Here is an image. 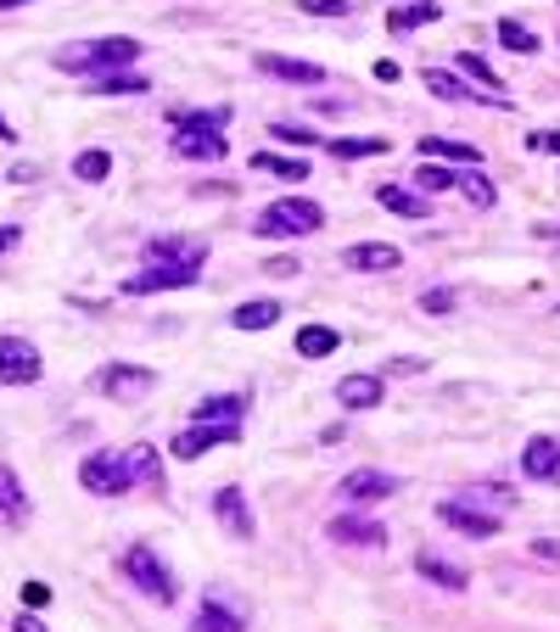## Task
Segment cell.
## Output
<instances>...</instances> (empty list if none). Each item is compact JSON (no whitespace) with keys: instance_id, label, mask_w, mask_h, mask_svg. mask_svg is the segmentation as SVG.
Here are the masks:
<instances>
[{"instance_id":"1","label":"cell","mask_w":560,"mask_h":632,"mask_svg":"<svg viewBox=\"0 0 560 632\" xmlns=\"http://www.w3.org/2000/svg\"><path fill=\"white\" fill-rule=\"evenodd\" d=\"M224 124H230V107H208V113H179L174 118V157H197V163H219L230 152L224 140Z\"/></svg>"},{"instance_id":"2","label":"cell","mask_w":560,"mask_h":632,"mask_svg":"<svg viewBox=\"0 0 560 632\" xmlns=\"http://www.w3.org/2000/svg\"><path fill=\"white\" fill-rule=\"evenodd\" d=\"M62 73H90V79H102V73H118L129 62H140V39L129 34H113V39H84V45H62V51L51 57Z\"/></svg>"},{"instance_id":"3","label":"cell","mask_w":560,"mask_h":632,"mask_svg":"<svg viewBox=\"0 0 560 632\" xmlns=\"http://www.w3.org/2000/svg\"><path fill=\"white\" fill-rule=\"evenodd\" d=\"M314 230H325V208L308 202V197L269 202V208L253 219V235H264V241H292V235H314Z\"/></svg>"},{"instance_id":"4","label":"cell","mask_w":560,"mask_h":632,"mask_svg":"<svg viewBox=\"0 0 560 632\" xmlns=\"http://www.w3.org/2000/svg\"><path fill=\"white\" fill-rule=\"evenodd\" d=\"M124 576H129L147 599H158V605H174V594H179V588H174V571L158 560L152 543H135V549L124 554Z\"/></svg>"},{"instance_id":"5","label":"cell","mask_w":560,"mask_h":632,"mask_svg":"<svg viewBox=\"0 0 560 632\" xmlns=\"http://www.w3.org/2000/svg\"><path fill=\"white\" fill-rule=\"evenodd\" d=\"M90 386L96 393H107L113 403H140L158 386V375L152 370H140V364H102L96 375H90Z\"/></svg>"},{"instance_id":"6","label":"cell","mask_w":560,"mask_h":632,"mask_svg":"<svg viewBox=\"0 0 560 632\" xmlns=\"http://www.w3.org/2000/svg\"><path fill=\"white\" fill-rule=\"evenodd\" d=\"M79 481H84V493H96V499H118V493L135 488L124 454H90V459L79 465Z\"/></svg>"},{"instance_id":"7","label":"cell","mask_w":560,"mask_h":632,"mask_svg":"<svg viewBox=\"0 0 560 632\" xmlns=\"http://www.w3.org/2000/svg\"><path fill=\"white\" fill-rule=\"evenodd\" d=\"M39 348L23 336H0V386H34L39 381Z\"/></svg>"},{"instance_id":"8","label":"cell","mask_w":560,"mask_h":632,"mask_svg":"<svg viewBox=\"0 0 560 632\" xmlns=\"http://www.w3.org/2000/svg\"><path fill=\"white\" fill-rule=\"evenodd\" d=\"M337 493H342L353 510H370V504H382V499L398 493V476H387V470H348V476L337 481Z\"/></svg>"},{"instance_id":"9","label":"cell","mask_w":560,"mask_h":632,"mask_svg":"<svg viewBox=\"0 0 560 632\" xmlns=\"http://www.w3.org/2000/svg\"><path fill=\"white\" fill-rule=\"evenodd\" d=\"M197 280H202V269H191V264H147L140 274L124 280V291L129 297H147V291H179V285H197Z\"/></svg>"},{"instance_id":"10","label":"cell","mask_w":560,"mask_h":632,"mask_svg":"<svg viewBox=\"0 0 560 632\" xmlns=\"http://www.w3.org/2000/svg\"><path fill=\"white\" fill-rule=\"evenodd\" d=\"M438 515H443V526H454V531H459V538H499V526H504V515L471 510V504H459V499H443V504H438Z\"/></svg>"},{"instance_id":"11","label":"cell","mask_w":560,"mask_h":632,"mask_svg":"<svg viewBox=\"0 0 560 632\" xmlns=\"http://www.w3.org/2000/svg\"><path fill=\"white\" fill-rule=\"evenodd\" d=\"M331 543H348V549H387V526L382 520H364V515H337L325 526Z\"/></svg>"},{"instance_id":"12","label":"cell","mask_w":560,"mask_h":632,"mask_svg":"<svg viewBox=\"0 0 560 632\" xmlns=\"http://www.w3.org/2000/svg\"><path fill=\"white\" fill-rule=\"evenodd\" d=\"M213 515H219V526L230 531V538H242V543L258 531V520H253V510H247L242 488H213Z\"/></svg>"},{"instance_id":"13","label":"cell","mask_w":560,"mask_h":632,"mask_svg":"<svg viewBox=\"0 0 560 632\" xmlns=\"http://www.w3.org/2000/svg\"><path fill=\"white\" fill-rule=\"evenodd\" d=\"M398 264H404V253L393 247V241H359V247L342 253V269H353V274H387Z\"/></svg>"},{"instance_id":"14","label":"cell","mask_w":560,"mask_h":632,"mask_svg":"<svg viewBox=\"0 0 560 632\" xmlns=\"http://www.w3.org/2000/svg\"><path fill=\"white\" fill-rule=\"evenodd\" d=\"M147 264H191V269H202V264H208V241L158 235V241H147Z\"/></svg>"},{"instance_id":"15","label":"cell","mask_w":560,"mask_h":632,"mask_svg":"<svg viewBox=\"0 0 560 632\" xmlns=\"http://www.w3.org/2000/svg\"><path fill=\"white\" fill-rule=\"evenodd\" d=\"M236 425H191V431H179L174 443H168V454L174 459H202L208 448H219V443H236Z\"/></svg>"},{"instance_id":"16","label":"cell","mask_w":560,"mask_h":632,"mask_svg":"<svg viewBox=\"0 0 560 632\" xmlns=\"http://www.w3.org/2000/svg\"><path fill=\"white\" fill-rule=\"evenodd\" d=\"M420 79H427V90L438 95V102H488V107H510L504 95H482V90H471V84H465L459 73H448V68H427Z\"/></svg>"},{"instance_id":"17","label":"cell","mask_w":560,"mask_h":632,"mask_svg":"<svg viewBox=\"0 0 560 632\" xmlns=\"http://www.w3.org/2000/svg\"><path fill=\"white\" fill-rule=\"evenodd\" d=\"M522 476L560 488V443H549V436H533V443L522 448Z\"/></svg>"},{"instance_id":"18","label":"cell","mask_w":560,"mask_h":632,"mask_svg":"<svg viewBox=\"0 0 560 632\" xmlns=\"http://www.w3.org/2000/svg\"><path fill=\"white\" fill-rule=\"evenodd\" d=\"M258 73L280 79V84H319L325 68L319 62H298V57H275V51H258Z\"/></svg>"},{"instance_id":"19","label":"cell","mask_w":560,"mask_h":632,"mask_svg":"<svg viewBox=\"0 0 560 632\" xmlns=\"http://www.w3.org/2000/svg\"><path fill=\"white\" fill-rule=\"evenodd\" d=\"M415 571L427 576V582H438V588H448V594H459V588H471V576H465L448 554H438V549H420L415 554Z\"/></svg>"},{"instance_id":"20","label":"cell","mask_w":560,"mask_h":632,"mask_svg":"<svg viewBox=\"0 0 560 632\" xmlns=\"http://www.w3.org/2000/svg\"><path fill=\"white\" fill-rule=\"evenodd\" d=\"M382 393H387L382 375H342V381H337V403H342V409H376Z\"/></svg>"},{"instance_id":"21","label":"cell","mask_w":560,"mask_h":632,"mask_svg":"<svg viewBox=\"0 0 560 632\" xmlns=\"http://www.w3.org/2000/svg\"><path fill=\"white\" fill-rule=\"evenodd\" d=\"M242 420H247V398H236V393L197 403V425H236L242 431Z\"/></svg>"},{"instance_id":"22","label":"cell","mask_w":560,"mask_h":632,"mask_svg":"<svg viewBox=\"0 0 560 632\" xmlns=\"http://www.w3.org/2000/svg\"><path fill=\"white\" fill-rule=\"evenodd\" d=\"M415 152H420V157H448V163H465V168H477V163H482L477 145H465V140H443V134H420Z\"/></svg>"},{"instance_id":"23","label":"cell","mask_w":560,"mask_h":632,"mask_svg":"<svg viewBox=\"0 0 560 632\" xmlns=\"http://www.w3.org/2000/svg\"><path fill=\"white\" fill-rule=\"evenodd\" d=\"M0 520L7 526H23L28 520V493H23V481L0 465Z\"/></svg>"},{"instance_id":"24","label":"cell","mask_w":560,"mask_h":632,"mask_svg":"<svg viewBox=\"0 0 560 632\" xmlns=\"http://www.w3.org/2000/svg\"><path fill=\"white\" fill-rule=\"evenodd\" d=\"M438 17H443L438 0H409V7H393L387 28H393V34H409V28H427V23H438Z\"/></svg>"},{"instance_id":"25","label":"cell","mask_w":560,"mask_h":632,"mask_svg":"<svg viewBox=\"0 0 560 632\" xmlns=\"http://www.w3.org/2000/svg\"><path fill=\"white\" fill-rule=\"evenodd\" d=\"M342 348V336L331 325H303L298 330V359H331Z\"/></svg>"},{"instance_id":"26","label":"cell","mask_w":560,"mask_h":632,"mask_svg":"<svg viewBox=\"0 0 560 632\" xmlns=\"http://www.w3.org/2000/svg\"><path fill=\"white\" fill-rule=\"evenodd\" d=\"M191 632H247V621H242L236 610H230V605H219V599H202V610H197Z\"/></svg>"},{"instance_id":"27","label":"cell","mask_w":560,"mask_h":632,"mask_svg":"<svg viewBox=\"0 0 560 632\" xmlns=\"http://www.w3.org/2000/svg\"><path fill=\"white\" fill-rule=\"evenodd\" d=\"M280 314H287V308H280L275 297H253V303H242L236 314H230V325H236V330H269Z\"/></svg>"},{"instance_id":"28","label":"cell","mask_w":560,"mask_h":632,"mask_svg":"<svg viewBox=\"0 0 560 632\" xmlns=\"http://www.w3.org/2000/svg\"><path fill=\"white\" fill-rule=\"evenodd\" d=\"M393 152V140L387 134H359V140H331V157L342 163H359V157H387Z\"/></svg>"},{"instance_id":"29","label":"cell","mask_w":560,"mask_h":632,"mask_svg":"<svg viewBox=\"0 0 560 632\" xmlns=\"http://www.w3.org/2000/svg\"><path fill=\"white\" fill-rule=\"evenodd\" d=\"M454 185H459V197L471 202L477 213H488V208L499 202V190H493V179H488V174H477V168H465V174H454Z\"/></svg>"},{"instance_id":"30","label":"cell","mask_w":560,"mask_h":632,"mask_svg":"<svg viewBox=\"0 0 560 632\" xmlns=\"http://www.w3.org/2000/svg\"><path fill=\"white\" fill-rule=\"evenodd\" d=\"M124 459H129L135 488H140V481H158V488H163V459H158V448H152V443H135V448H124Z\"/></svg>"},{"instance_id":"31","label":"cell","mask_w":560,"mask_h":632,"mask_svg":"<svg viewBox=\"0 0 560 632\" xmlns=\"http://www.w3.org/2000/svg\"><path fill=\"white\" fill-rule=\"evenodd\" d=\"M376 202L404 213V219H427V197H415V190H398V185H376Z\"/></svg>"},{"instance_id":"32","label":"cell","mask_w":560,"mask_h":632,"mask_svg":"<svg viewBox=\"0 0 560 632\" xmlns=\"http://www.w3.org/2000/svg\"><path fill=\"white\" fill-rule=\"evenodd\" d=\"M152 84L147 79H140V73H102V79H90V95H147Z\"/></svg>"},{"instance_id":"33","label":"cell","mask_w":560,"mask_h":632,"mask_svg":"<svg viewBox=\"0 0 560 632\" xmlns=\"http://www.w3.org/2000/svg\"><path fill=\"white\" fill-rule=\"evenodd\" d=\"M499 39H504V51H516V57H533V51H538V34H533L527 23H516V17L499 23Z\"/></svg>"},{"instance_id":"34","label":"cell","mask_w":560,"mask_h":632,"mask_svg":"<svg viewBox=\"0 0 560 632\" xmlns=\"http://www.w3.org/2000/svg\"><path fill=\"white\" fill-rule=\"evenodd\" d=\"M258 174H280V179H308V163L303 157H275V152H258L253 157Z\"/></svg>"},{"instance_id":"35","label":"cell","mask_w":560,"mask_h":632,"mask_svg":"<svg viewBox=\"0 0 560 632\" xmlns=\"http://www.w3.org/2000/svg\"><path fill=\"white\" fill-rule=\"evenodd\" d=\"M113 174V157L107 152H79L73 157V179H84V185H102Z\"/></svg>"},{"instance_id":"36","label":"cell","mask_w":560,"mask_h":632,"mask_svg":"<svg viewBox=\"0 0 560 632\" xmlns=\"http://www.w3.org/2000/svg\"><path fill=\"white\" fill-rule=\"evenodd\" d=\"M459 504L488 510V515H504V510H510V493H499V488H471V493H459Z\"/></svg>"},{"instance_id":"37","label":"cell","mask_w":560,"mask_h":632,"mask_svg":"<svg viewBox=\"0 0 560 632\" xmlns=\"http://www.w3.org/2000/svg\"><path fill=\"white\" fill-rule=\"evenodd\" d=\"M459 73H465V79H477L482 90H504V84H499V73H493L482 57H471V51H459Z\"/></svg>"},{"instance_id":"38","label":"cell","mask_w":560,"mask_h":632,"mask_svg":"<svg viewBox=\"0 0 560 632\" xmlns=\"http://www.w3.org/2000/svg\"><path fill=\"white\" fill-rule=\"evenodd\" d=\"M415 185L427 190V197H438V190H448V185H454V174H448V168H438V163H427V157H420V174H415Z\"/></svg>"},{"instance_id":"39","label":"cell","mask_w":560,"mask_h":632,"mask_svg":"<svg viewBox=\"0 0 560 632\" xmlns=\"http://www.w3.org/2000/svg\"><path fill=\"white\" fill-rule=\"evenodd\" d=\"M269 134H275L280 145H298V152H303V145H319V134L303 129V124H269Z\"/></svg>"},{"instance_id":"40","label":"cell","mask_w":560,"mask_h":632,"mask_svg":"<svg viewBox=\"0 0 560 632\" xmlns=\"http://www.w3.org/2000/svg\"><path fill=\"white\" fill-rule=\"evenodd\" d=\"M264 274H275V280H298L303 264H298L292 253H280V258H264Z\"/></svg>"},{"instance_id":"41","label":"cell","mask_w":560,"mask_h":632,"mask_svg":"<svg viewBox=\"0 0 560 632\" xmlns=\"http://www.w3.org/2000/svg\"><path fill=\"white\" fill-rule=\"evenodd\" d=\"M308 17H348V0H298Z\"/></svg>"},{"instance_id":"42","label":"cell","mask_w":560,"mask_h":632,"mask_svg":"<svg viewBox=\"0 0 560 632\" xmlns=\"http://www.w3.org/2000/svg\"><path fill=\"white\" fill-rule=\"evenodd\" d=\"M454 303H459V297H454L448 285H438V291H427V297H420V308H427V314H454Z\"/></svg>"},{"instance_id":"43","label":"cell","mask_w":560,"mask_h":632,"mask_svg":"<svg viewBox=\"0 0 560 632\" xmlns=\"http://www.w3.org/2000/svg\"><path fill=\"white\" fill-rule=\"evenodd\" d=\"M527 145H533V152H549V157H560V129H538V134H527Z\"/></svg>"},{"instance_id":"44","label":"cell","mask_w":560,"mask_h":632,"mask_svg":"<svg viewBox=\"0 0 560 632\" xmlns=\"http://www.w3.org/2000/svg\"><path fill=\"white\" fill-rule=\"evenodd\" d=\"M23 605H28V610H45V605H51V588H45V582H23Z\"/></svg>"},{"instance_id":"45","label":"cell","mask_w":560,"mask_h":632,"mask_svg":"<svg viewBox=\"0 0 560 632\" xmlns=\"http://www.w3.org/2000/svg\"><path fill=\"white\" fill-rule=\"evenodd\" d=\"M18 241H23V224H0V253H12Z\"/></svg>"},{"instance_id":"46","label":"cell","mask_w":560,"mask_h":632,"mask_svg":"<svg viewBox=\"0 0 560 632\" xmlns=\"http://www.w3.org/2000/svg\"><path fill=\"white\" fill-rule=\"evenodd\" d=\"M420 370H427L420 359H393V364H387V375H420Z\"/></svg>"},{"instance_id":"47","label":"cell","mask_w":560,"mask_h":632,"mask_svg":"<svg viewBox=\"0 0 560 632\" xmlns=\"http://www.w3.org/2000/svg\"><path fill=\"white\" fill-rule=\"evenodd\" d=\"M533 554H538V560H560V543H555V538H538Z\"/></svg>"},{"instance_id":"48","label":"cell","mask_w":560,"mask_h":632,"mask_svg":"<svg viewBox=\"0 0 560 632\" xmlns=\"http://www.w3.org/2000/svg\"><path fill=\"white\" fill-rule=\"evenodd\" d=\"M376 79H382V84H398V62H376Z\"/></svg>"},{"instance_id":"49","label":"cell","mask_w":560,"mask_h":632,"mask_svg":"<svg viewBox=\"0 0 560 632\" xmlns=\"http://www.w3.org/2000/svg\"><path fill=\"white\" fill-rule=\"evenodd\" d=\"M12 632H45V627H39V616H18V621H12Z\"/></svg>"},{"instance_id":"50","label":"cell","mask_w":560,"mask_h":632,"mask_svg":"<svg viewBox=\"0 0 560 632\" xmlns=\"http://www.w3.org/2000/svg\"><path fill=\"white\" fill-rule=\"evenodd\" d=\"M12 140H18V134H12V124H7V118H0V145H12Z\"/></svg>"},{"instance_id":"51","label":"cell","mask_w":560,"mask_h":632,"mask_svg":"<svg viewBox=\"0 0 560 632\" xmlns=\"http://www.w3.org/2000/svg\"><path fill=\"white\" fill-rule=\"evenodd\" d=\"M12 7H28V0H0V12H12Z\"/></svg>"}]
</instances>
